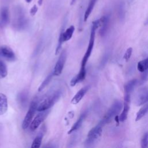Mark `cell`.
<instances>
[{
  "label": "cell",
  "mask_w": 148,
  "mask_h": 148,
  "mask_svg": "<svg viewBox=\"0 0 148 148\" xmlns=\"http://www.w3.org/2000/svg\"><path fill=\"white\" fill-rule=\"evenodd\" d=\"M27 25V19L23 8L20 6H17L13 10V25L17 30L24 29Z\"/></svg>",
  "instance_id": "obj_1"
},
{
  "label": "cell",
  "mask_w": 148,
  "mask_h": 148,
  "mask_svg": "<svg viewBox=\"0 0 148 148\" xmlns=\"http://www.w3.org/2000/svg\"><path fill=\"white\" fill-rule=\"evenodd\" d=\"M100 25H101L100 19L96 20L92 23V27H91V29L89 43H88V47L86 50V52L84 54V56L82 61V66H81L82 67H86L87 62L89 57L91 56V52H92V49L94 47V45L95 31L98 27H100Z\"/></svg>",
  "instance_id": "obj_2"
},
{
  "label": "cell",
  "mask_w": 148,
  "mask_h": 148,
  "mask_svg": "<svg viewBox=\"0 0 148 148\" xmlns=\"http://www.w3.org/2000/svg\"><path fill=\"white\" fill-rule=\"evenodd\" d=\"M123 107V105L121 101L119 100L114 101L99 123L103 126L106 124L110 123L114 117H116L118 115Z\"/></svg>",
  "instance_id": "obj_3"
},
{
  "label": "cell",
  "mask_w": 148,
  "mask_h": 148,
  "mask_svg": "<svg viewBox=\"0 0 148 148\" xmlns=\"http://www.w3.org/2000/svg\"><path fill=\"white\" fill-rule=\"evenodd\" d=\"M61 95V92L60 91L58 90L54 92L43 99L39 104H38L37 110L40 112L48 110L59 100Z\"/></svg>",
  "instance_id": "obj_4"
},
{
  "label": "cell",
  "mask_w": 148,
  "mask_h": 148,
  "mask_svg": "<svg viewBox=\"0 0 148 148\" xmlns=\"http://www.w3.org/2000/svg\"><path fill=\"white\" fill-rule=\"evenodd\" d=\"M38 106V101L37 99H34L30 103L28 110L23 120L22 123V128L24 130L27 129L29 127V125L32 121L33 117L35 113V111L37 110Z\"/></svg>",
  "instance_id": "obj_5"
},
{
  "label": "cell",
  "mask_w": 148,
  "mask_h": 148,
  "mask_svg": "<svg viewBox=\"0 0 148 148\" xmlns=\"http://www.w3.org/2000/svg\"><path fill=\"white\" fill-rule=\"evenodd\" d=\"M102 127L103 126L99 123L89 131L87 134V139L85 142V145L87 146H90L92 145L94 143L95 140L101 136Z\"/></svg>",
  "instance_id": "obj_6"
},
{
  "label": "cell",
  "mask_w": 148,
  "mask_h": 148,
  "mask_svg": "<svg viewBox=\"0 0 148 148\" xmlns=\"http://www.w3.org/2000/svg\"><path fill=\"white\" fill-rule=\"evenodd\" d=\"M135 103L136 106L142 105L148 102V87L140 88L135 97Z\"/></svg>",
  "instance_id": "obj_7"
},
{
  "label": "cell",
  "mask_w": 148,
  "mask_h": 148,
  "mask_svg": "<svg viewBox=\"0 0 148 148\" xmlns=\"http://www.w3.org/2000/svg\"><path fill=\"white\" fill-rule=\"evenodd\" d=\"M49 113V110H48L40 111V113H38L31 121L29 125L30 130L32 131L36 130L42 124V123L45 120Z\"/></svg>",
  "instance_id": "obj_8"
},
{
  "label": "cell",
  "mask_w": 148,
  "mask_h": 148,
  "mask_svg": "<svg viewBox=\"0 0 148 148\" xmlns=\"http://www.w3.org/2000/svg\"><path fill=\"white\" fill-rule=\"evenodd\" d=\"M66 59V53L65 50L62 51L61 54L55 65L53 72L54 76H59L61 73Z\"/></svg>",
  "instance_id": "obj_9"
},
{
  "label": "cell",
  "mask_w": 148,
  "mask_h": 148,
  "mask_svg": "<svg viewBox=\"0 0 148 148\" xmlns=\"http://www.w3.org/2000/svg\"><path fill=\"white\" fill-rule=\"evenodd\" d=\"M10 21L9 10L8 7L3 6L0 10V27H6Z\"/></svg>",
  "instance_id": "obj_10"
},
{
  "label": "cell",
  "mask_w": 148,
  "mask_h": 148,
  "mask_svg": "<svg viewBox=\"0 0 148 148\" xmlns=\"http://www.w3.org/2000/svg\"><path fill=\"white\" fill-rule=\"evenodd\" d=\"M0 54L2 57L9 61H14L16 59L13 51L6 46H3L0 47Z\"/></svg>",
  "instance_id": "obj_11"
},
{
  "label": "cell",
  "mask_w": 148,
  "mask_h": 148,
  "mask_svg": "<svg viewBox=\"0 0 148 148\" xmlns=\"http://www.w3.org/2000/svg\"><path fill=\"white\" fill-rule=\"evenodd\" d=\"M86 67H82L80 68V69L77 73V75H76L75 77H73L72 80L70 82V86H75L76 84L78 83L83 81L86 77Z\"/></svg>",
  "instance_id": "obj_12"
},
{
  "label": "cell",
  "mask_w": 148,
  "mask_h": 148,
  "mask_svg": "<svg viewBox=\"0 0 148 148\" xmlns=\"http://www.w3.org/2000/svg\"><path fill=\"white\" fill-rule=\"evenodd\" d=\"M90 88L89 86H86L83 88H82L80 90H79L77 93L73 96V98L71 99V103L72 104H77L83 98V97L85 95V94L88 91V89Z\"/></svg>",
  "instance_id": "obj_13"
},
{
  "label": "cell",
  "mask_w": 148,
  "mask_h": 148,
  "mask_svg": "<svg viewBox=\"0 0 148 148\" xmlns=\"http://www.w3.org/2000/svg\"><path fill=\"white\" fill-rule=\"evenodd\" d=\"M100 20H101V25H100L101 29L99 30V34L101 36H103L105 35V34L107 31L109 24V21H110V16L109 15L103 16L101 18H100Z\"/></svg>",
  "instance_id": "obj_14"
},
{
  "label": "cell",
  "mask_w": 148,
  "mask_h": 148,
  "mask_svg": "<svg viewBox=\"0 0 148 148\" xmlns=\"http://www.w3.org/2000/svg\"><path fill=\"white\" fill-rule=\"evenodd\" d=\"M8 110V99L6 96L0 93V115L5 114Z\"/></svg>",
  "instance_id": "obj_15"
},
{
  "label": "cell",
  "mask_w": 148,
  "mask_h": 148,
  "mask_svg": "<svg viewBox=\"0 0 148 148\" xmlns=\"http://www.w3.org/2000/svg\"><path fill=\"white\" fill-rule=\"evenodd\" d=\"M130 101L124 100L123 111L120 114V116L119 117V121L123 122L127 119L128 111L130 109Z\"/></svg>",
  "instance_id": "obj_16"
},
{
  "label": "cell",
  "mask_w": 148,
  "mask_h": 148,
  "mask_svg": "<svg viewBox=\"0 0 148 148\" xmlns=\"http://www.w3.org/2000/svg\"><path fill=\"white\" fill-rule=\"evenodd\" d=\"M87 116V112H84L79 117V118L78 119V120H77V121L73 125V126L71 127V128L69 130V131L68 132V134H71L72 132H73V131L78 130L82 125L84 119L86 118Z\"/></svg>",
  "instance_id": "obj_17"
},
{
  "label": "cell",
  "mask_w": 148,
  "mask_h": 148,
  "mask_svg": "<svg viewBox=\"0 0 148 148\" xmlns=\"http://www.w3.org/2000/svg\"><path fill=\"white\" fill-rule=\"evenodd\" d=\"M137 79H134L128 81L127 83H125V84H124V94H131L132 91L134 90L135 86L137 84Z\"/></svg>",
  "instance_id": "obj_18"
},
{
  "label": "cell",
  "mask_w": 148,
  "mask_h": 148,
  "mask_svg": "<svg viewBox=\"0 0 148 148\" xmlns=\"http://www.w3.org/2000/svg\"><path fill=\"white\" fill-rule=\"evenodd\" d=\"M74 31L75 27L73 25H71L64 31L62 30V38L64 42L68 41L70 40L73 36Z\"/></svg>",
  "instance_id": "obj_19"
},
{
  "label": "cell",
  "mask_w": 148,
  "mask_h": 148,
  "mask_svg": "<svg viewBox=\"0 0 148 148\" xmlns=\"http://www.w3.org/2000/svg\"><path fill=\"white\" fill-rule=\"evenodd\" d=\"M17 101L21 106L25 107L28 101V93L26 91H21L17 95Z\"/></svg>",
  "instance_id": "obj_20"
},
{
  "label": "cell",
  "mask_w": 148,
  "mask_h": 148,
  "mask_svg": "<svg viewBox=\"0 0 148 148\" xmlns=\"http://www.w3.org/2000/svg\"><path fill=\"white\" fill-rule=\"evenodd\" d=\"M97 1V0H90V1L89 3L87 6V9L86 10V12L84 14V21H86L87 20L89 16L90 15V14L91 13L93 9H94V7Z\"/></svg>",
  "instance_id": "obj_21"
},
{
  "label": "cell",
  "mask_w": 148,
  "mask_h": 148,
  "mask_svg": "<svg viewBox=\"0 0 148 148\" xmlns=\"http://www.w3.org/2000/svg\"><path fill=\"white\" fill-rule=\"evenodd\" d=\"M148 112V102H146V104L145 105L143 106H142L139 110L138 112V113H136V119L135 120L139 121V120H140Z\"/></svg>",
  "instance_id": "obj_22"
},
{
  "label": "cell",
  "mask_w": 148,
  "mask_h": 148,
  "mask_svg": "<svg viewBox=\"0 0 148 148\" xmlns=\"http://www.w3.org/2000/svg\"><path fill=\"white\" fill-rule=\"evenodd\" d=\"M137 69L140 72H144L148 70V57L138 63Z\"/></svg>",
  "instance_id": "obj_23"
},
{
  "label": "cell",
  "mask_w": 148,
  "mask_h": 148,
  "mask_svg": "<svg viewBox=\"0 0 148 148\" xmlns=\"http://www.w3.org/2000/svg\"><path fill=\"white\" fill-rule=\"evenodd\" d=\"M53 76H54V75H53V73H50V74L45 78V79L43 81V82L41 83V84L40 85V86H39V88H38V91H42V90L49 84V83L50 82V81H51V79H52V77H53Z\"/></svg>",
  "instance_id": "obj_24"
},
{
  "label": "cell",
  "mask_w": 148,
  "mask_h": 148,
  "mask_svg": "<svg viewBox=\"0 0 148 148\" xmlns=\"http://www.w3.org/2000/svg\"><path fill=\"white\" fill-rule=\"evenodd\" d=\"M43 136V134H39L38 135H37L35 137V138L34 139V140L32 143L31 147H32V148L39 147L41 145V143H42Z\"/></svg>",
  "instance_id": "obj_25"
},
{
  "label": "cell",
  "mask_w": 148,
  "mask_h": 148,
  "mask_svg": "<svg viewBox=\"0 0 148 148\" xmlns=\"http://www.w3.org/2000/svg\"><path fill=\"white\" fill-rule=\"evenodd\" d=\"M8 75L7 67L5 64L0 60V79L5 77Z\"/></svg>",
  "instance_id": "obj_26"
},
{
  "label": "cell",
  "mask_w": 148,
  "mask_h": 148,
  "mask_svg": "<svg viewBox=\"0 0 148 148\" xmlns=\"http://www.w3.org/2000/svg\"><path fill=\"white\" fill-rule=\"evenodd\" d=\"M118 12L119 17L121 18L124 17V2L123 1H120L118 5Z\"/></svg>",
  "instance_id": "obj_27"
},
{
  "label": "cell",
  "mask_w": 148,
  "mask_h": 148,
  "mask_svg": "<svg viewBox=\"0 0 148 148\" xmlns=\"http://www.w3.org/2000/svg\"><path fill=\"white\" fill-rule=\"evenodd\" d=\"M141 147L142 148H145L147 147L148 145V132H146L141 139Z\"/></svg>",
  "instance_id": "obj_28"
},
{
  "label": "cell",
  "mask_w": 148,
  "mask_h": 148,
  "mask_svg": "<svg viewBox=\"0 0 148 148\" xmlns=\"http://www.w3.org/2000/svg\"><path fill=\"white\" fill-rule=\"evenodd\" d=\"M132 53V47H129L127 49V50L125 51V52L124 54V56H123L124 59L126 61H128L130 60V58H131Z\"/></svg>",
  "instance_id": "obj_29"
},
{
  "label": "cell",
  "mask_w": 148,
  "mask_h": 148,
  "mask_svg": "<svg viewBox=\"0 0 148 148\" xmlns=\"http://www.w3.org/2000/svg\"><path fill=\"white\" fill-rule=\"evenodd\" d=\"M38 8L37 6H36V5H34L31 8V9H30L29 13H30L31 15L32 16H35V14L36 13L37 11H38Z\"/></svg>",
  "instance_id": "obj_30"
},
{
  "label": "cell",
  "mask_w": 148,
  "mask_h": 148,
  "mask_svg": "<svg viewBox=\"0 0 148 148\" xmlns=\"http://www.w3.org/2000/svg\"><path fill=\"white\" fill-rule=\"evenodd\" d=\"M43 0H38V5L39 6H41L42 5V3H43Z\"/></svg>",
  "instance_id": "obj_31"
},
{
  "label": "cell",
  "mask_w": 148,
  "mask_h": 148,
  "mask_svg": "<svg viewBox=\"0 0 148 148\" xmlns=\"http://www.w3.org/2000/svg\"><path fill=\"white\" fill-rule=\"evenodd\" d=\"M76 0H71V5H73L75 3V2H76Z\"/></svg>",
  "instance_id": "obj_32"
},
{
  "label": "cell",
  "mask_w": 148,
  "mask_h": 148,
  "mask_svg": "<svg viewBox=\"0 0 148 148\" xmlns=\"http://www.w3.org/2000/svg\"><path fill=\"white\" fill-rule=\"evenodd\" d=\"M145 25H148V18L146 19V21L145 23Z\"/></svg>",
  "instance_id": "obj_33"
},
{
  "label": "cell",
  "mask_w": 148,
  "mask_h": 148,
  "mask_svg": "<svg viewBox=\"0 0 148 148\" xmlns=\"http://www.w3.org/2000/svg\"><path fill=\"white\" fill-rule=\"evenodd\" d=\"M25 1H26V2H27V3H30V2H32V0H25Z\"/></svg>",
  "instance_id": "obj_34"
}]
</instances>
